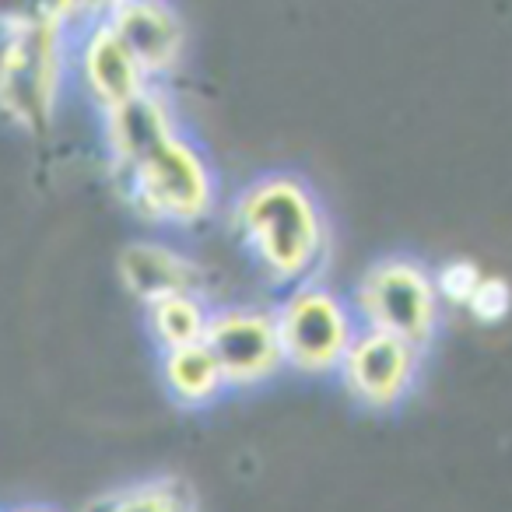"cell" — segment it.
Listing matches in <instances>:
<instances>
[{
  "instance_id": "obj_3",
  "label": "cell",
  "mask_w": 512,
  "mask_h": 512,
  "mask_svg": "<svg viewBox=\"0 0 512 512\" xmlns=\"http://www.w3.org/2000/svg\"><path fill=\"white\" fill-rule=\"evenodd\" d=\"M232 225L256 264L278 281H302L323 260V211L299 176L278 172L249 183L235 200Z\"/></svg>"
},
{
  "instance_id": "obj_12",
  "label": "cell",
  "mask_w": 512,
  "mask_h": 512,
  "mask_svg": "<svg viewBox=\"0 0 512 512\" xmlns=\"http://www.w3.org/2000/svg\"><path fill=\"white\" fill-rule=\"evenodd\" d=\"M162 379L172 400L183 407H204L225 390V379L207 351V344H193V348L165 351L162 358Z\"/></svg>"
},
{
  "instance_id": "obj_6",
  "label": "cell",
  "mask_w": 512,
  "mask_h": 512,
  "mask_svg": "<svg viewBox=\"0 0 512 512\" xmlns=\"http://www.w3.org/2000/svg\"><path fill=\"white\" fill-rule=\"evenodd\" d=\"M225 386H256L281 369L278 320L260 309H221L211 313L204 337Z\"/></svg>"
},
{
  "instance_id": "obj_13",
  "label": "cell",
  "mask_w": 512,
  "mask_h": 512,
  "mask_svg": "<svg viewBox=\"0 0 512 512\" xmlns=\"http://www.w3.org/2000/svg\"><path fill=\"white\" fill-rule=\"evenodd\" d=\"M144 309H148V330L162 351L204 344L207 323H211L204 299H197V295H172V299L151 302Z\"/></svg>"
},
{
  "instance_id": "obj_4",
  "label": "cell",
  "mask_w": 512,
  "mask_h": 512,
  "mask_svg": "<svg viewBox=\"0 0 512 512\" xmlns=\"http://www.w3.org/2000/svg\"><path fill=\"white\" fill-rule=\"evenodd\" d=\"M358 313L365 320V330L397 337L414 348L435 334L439 320V292L435 278L407 256L379 260L358 285Z\"/></svg>"
},
{
  "instance_id": "obj_8",
  "label": "cell",
  "mask_w": 512,
  "mask_h": 512,
  "mask_svg": "<svg viewBox=\"0 0 512 512\" xmlns=\"http://www.w3.org/2000/svg\"><path fill=\"white\" fill-rule=\"evenodd\" d=\"M78 74L85 81L88 95L99 102L102 113H113V109L127 106V102H134L137 95L151 88V81L144 78V71L130 57V50L106 25V18L88 25L85 36H81Z\"/></svg>"
},
{
  "instance_id": "obj_15",
  "label": "cell",
  "mask_w": 512,
  "mask_h": 512,
  "mask_svg": "<svg viewBox=\"0 0 512 512\" xmlns=\"http://www.w3.org/2000/svg\"><path fill=\"white\" fill-rule=\"evenodd\" d=\"M11 512H57V509H50V505H18Z\"/></svg>"
},
{
  "instance_id": "obj_11",
  "label": "cell",
  "mask_w": 512,
  "mask_h": 512,
  "mask_svg": "<svg viewBox=\"0 0 512 512\" xmlns=\"http://www.w3.org/2000/svg\"><path fill=\"white\" fill-rule=\"evenodd\" d=\"M81 512H200V505L186 477L158 474L102 491L92 502H85Z\"/></svg>"
},
{
  "instance_id": "obj_2",
  "label": "cell",
  "mask_w": 512,
  "mask_h": 512,
  "mask_svg": "<svg viewBox=\"0 0 512 512\" xmlns=\"http://www.w3.org/2000/svg\"><path fill=\"white\" fill-rule=\"evenodd\" d=\"M67 4H0V116L43 137L67 74Z\"/></svg>"
},
{
  "instance_id": "obj_9",
  "label": "cell",
  "mask_w": 512,
  "mask_h": 512,
  "mask_svg": "<svg viewBox=\"0 0 512 512\" xmlns=\"http://www.w3.org/2000/svg\"><path fill=\"white\" fill-rule=\"evenodd\" d=\"M106 25L116 32L144 78L169 74L179 64L183 53V22L165 4H148V0H130V4H113L106 15Z\"/></svg>"
},
{
  "instance_id": "obj_7",
  "label": "cell",
  "mask_w": 512,
  "mask_h": 512,
  "mask_svg": "<svg viewBox=\"0 0 512 512\" xmlns=\"http://www.w3.org/2000/svg\"><path fill=\"white\" fill-rule=\"evenodd\" d=\"M418 355L421 348L407 341L376 334V330H358L341 362L344 390L372 411H390L414 386Z\"/></svg>"
},
{
  "instance_id": "obj_14",
  "label": "cell",
  "mask_w": 512,
  "mask_h": 512,
  "mask_svg": "<svg viewBox=\"0 0 512 512\" xmlns=\"http://www.w3.org/2000/svg\"><path fill=\"white\" fill-rule=\"evenodd\" d=\"M484 274L474 271V264H449L446 271L435 278V292L439 295H449L453 302H467L470 295H474L477 281H481Z\"/></svg>"
},
{
  "instance_id": "obj_10",
  "label": "cell",
  "mask_w": 512,
  "mask_h": 512,
  "mask_svg": "<svg viewBox=\"0 0 512 512\" xmlns=\"http://www.w3.org/2000/svg\"><path fill=\"white\" fill-rule=\"evenodd\" d=\"M120 281L144 306L172 299V295H197L204 299V271L179 249L162 242H130L120 253Z\"/></svg>"
},
{
  "instance_id": "obj_1",
  "label": "cell",
  "mask_w": 512,
  "mask_h": 512,
  "mask_svg": "<svg viewBox=\"0 0 512 512\" xmlns=\"http://www.w3.org/2000/svg\"><path fill=\"white\" fill-rule=\"evenodd\" d=\"M106 144L123 197L151 221L190 225L214 204L207 158L179 130L158 88L106 113Z\"/></svg>"
},
{
  "instance_id": "obj_5",
  "label": "cell",
  "mask_w": 512,
  "mask_h": 512,
  "mask_svg": "<svg viewBox=\"0 0 512 512\" xmlns=\"http://www.w3.org/2000/svg\"><path fill=\"white\" fill-rule=\"evenodd\" d=\"M274 320H278V341L285 362L299 372H309V376L341 369L344 355L358 334L348 306L327 288H299L274 313Z\"/></svg>"
}]
</instances>
